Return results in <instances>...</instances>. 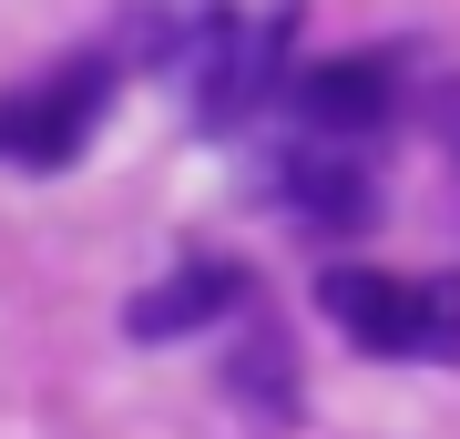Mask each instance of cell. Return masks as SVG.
Masks as SVG:
<instances>
[{
    "mask_svg": "<svg viewBox=\"0 0 460 439\" xmlns=\"http://www.w3.org/2000/svg\"><path fill=\"white\" fill-rule=\"evenodd\" d=\"M317 307L348 327V347H378V358H450V347H460V327H450V286H420V277L328 266V277H317Z\"/></svg>",
    "mask_w": 460,
    "mask_h": 439,
    "instance_id": "cell-1",
    "label": "cell"
},
{
    "mask_svg": "<svg viewBox=\"0 0 460 439\" xmlns=\"http://www.w3.org/2000/svg\"><path fill=\"white\" fill-rule=\"evenodd\" d=\"M102 102H113V72L102 62H62L51 82L0 102V163H72L83 133L102 123Z\"/></svg>",
    "mask_w": 460,
    "mask_h": 439,
    "instance_id": "cell-2",
    "label": "cell"
},
{
    "mask_svg": "<svg viewBox=\"0 0 460 439\" xmlns=\"http://www.w3.org/2000/svg\"><path fill=\"white\" fill-rule=\"evenodd\" d=\"M235 296H246V277H235V266H184L174 286L133 296V338H184V327H195V317L235 307Z\"/></svg>",
    "mask_w": 460,
    "mask_h": 439,
    "instance_id": "cell-5",
    "label": "cell"
},
{
    "mask_svg": "<svg viewBox=\"0 0 460 439\" xmlns=\"http://www.w3.org/2000/svg\"><path fill=\"white\" fill-rule=\"evenodd\" d=\"M277 195H287V205H307V215H328V225H358L368 184L348 174V154H296L287 174H277Z\"/></svg>",
    "mask_w": 460,
    "mask_h": 439,
    "instance_id": "cell-6",
    "label": "cell"
},
{
    "mask_svg": "<svg viewBox=\"0 0 460 439\" xmlns=\"http://www.w3.org/2000/svg\"><path fill=\"white\" fill-rule=\"evenodd\" d=\"M277 51H287V21H215V31L195 41V113L205 123H246L266 92H277Z\"/></svg>",
    "mask_w": 460,
    "mask_h": 439,
    "instance_id": "cell-3",
    "label": "cell"
},
{
    "mask_svg": "<svg viewBox=\"0 0 460 439\" xmlns=\"http://www.w3.org/2000/svg\"><path fill=\"white\" fill-rule=\"evenodd\" d=\"M399 102V62H378V51H338V62H317L296 82V113L317 133H378Z\"/></svg>",
    "mask_w": 460,
    "mask_h": 439,
    "instance_id": "cell-4",
    "label": "cell"
}]
</instances>
